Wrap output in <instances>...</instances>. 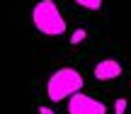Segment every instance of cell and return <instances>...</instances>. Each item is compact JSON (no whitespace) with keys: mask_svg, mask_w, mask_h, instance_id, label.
Listing matches in <instances>:
<instances>
[{"mask_svg":"<svg viewBox=\"0 0 131 114\" xmlns=\"http://www.w3.org/2000/svg\"><path fill=\"white\" fill-rule=\"evenodd\" d=\"M80 90H83V75L70 66H63L58 71H53V75L46 83V97L51 102H63L66 97L75 95Z\"/></svg>","mask_w":131,"mask_h":114,"instance_id":"cell-1","label":"cell"},{"mask_svg":"<svg viewBox=\"0 0 131 114\" xmlns=\"http://www.w3.org/2000/svg\"><path fill=\"white\" fill-rule=\"evenodd\" d=\"M32 22L46 37H61L66 34V19L53 0H39L32 10Z\"/></svg>","mask_w":131,"mask_h":114,"instance_id":"cell-2","label":"cell"},{"mask_svg":"<svg viewBox=\"0 0 131 114\" xmlns=\"http://www.w3.org/2000/svg\"><path fill=\"white\" fill-rule=\"evenodd\" d=\"M68 114H107V107H104V102L95 100L90 95L75 92L68 97Z\"/></svg>","mask_w":131,"mask_h":114,"instance_id":"cell-3","label":"cell"},{"mask_svg":"<svg viewBox=\"0 0 131 114\" xmlns=\"http://www.w3.org/2000/svg\"><path fill=\"white\" fill-rule=\"evenodd\" d=\"M97 80H114V78L122 75V66L119 61H112V58H104L95 66V73H92Z\"/></svg>","mask_w":131,"mask_h":114,"instance_id":"cell-4","label":"cell"},{"mask_svg":"<svg viewBox=\"0 0 131 114\" xmlns=\"http://www.w3.org/2000/svg\"><path fill=\"white\" fill-rule=\"evenodd\" d=\"M75 3L80 7H85V10H100L102 7V0H75Z\"/></svg>","mask_w":131,"mask_h":114,"instance_id":"cell-5","label":"cell"},{"mask_svg":"<svg viewBox=\"0 0 131 114\" xmlns=\"http://www.w3.org/2000/svg\"><path fill=\"white\" fill-rule=\"evenodd\" d=\"M85 37H88V32H85L83 27H80V29H75V32L70 34V44H80V41H83Z\"/></svg>","mask_w":131,"mask_h":114,"instance_id":"cell-6","label":"cell"},{"mask_svg":"<svg viewBox=\"0 0 131 114\" xmlns=\"http://www.w3.org/2000/svg\"><path fill=\"white\" fill-rule=\"evenodd\" d=\"M126 100H122V97H119V100L117 102H114V114H124V112H126Z\"/></svg>","mask_w":131,"mask_h":114,"instance_id":"cell-7","label":"cell"},{"mask_svg":"<svg viewBox=\"0 0 131 114\" xmlns=\"http://www.w3.org/2000/svg\"><path fill=\"white\" fill-rule=\"evenodd\" d=\"M39 114H53V109H49V107H39Z\"/></svg>","mask_w":131,"mask_h":114,"instance_id":"cell-8","label":"cell"}]
</instances>
